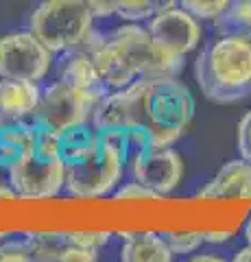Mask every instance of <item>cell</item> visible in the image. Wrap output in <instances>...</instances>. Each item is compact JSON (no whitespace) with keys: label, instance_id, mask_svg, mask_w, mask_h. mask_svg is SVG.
Masks as SVG:
<instances>
[{"label":"cell","instance_id":"cell-28","mask_svg":"<svg viewBox=\"0 0 251 262\" xmlns=\"http://www.w3.org/2000/svg\"><path fill=\"white\" fill-rule=\"evenodd\" d=\"M192 262H223V256H218V253H197V256L190 258Z\"/></svg>","mask_w":251,"mask_h":262},{"label":"cell","instance_id":"cell-6","mask_svg":"<svg viewBox=\"0 0 251 262\" xmlns=\"http://www.w3.org/2000/svg\"><path fill=\"white\" fill-rule=\"evenodd\" d=\"M103 136V134H101ZM125 158L120 149L101 138L96 151L83 160L66 164V186L63 192L75 199H101L116 190L125 173Z\"/></svg>","mask_w":251,"mask_h":262},{"label":"cell","instance_id":"cell-13","mask_svg":"<svg viewBox=\"0 0 251 262\" xmlns=\"http://www.w3.org/2000/svg\"><path fill=\"white\" fill-rule=\"evenodd\" d=\"M57 79L68 81V83L90 90V92H99V94H109V90L105 88L103 79L99 75V68L92 59V53L85 46L75 48V51L63 53V59L57 68Z\"/></svg>","mask_w":251,"mask_h":262},{"label":"cell","instance_id":"cell-14","mask_svg":"<svg viewBox=\"0 0 251 262\" xmlns=\"http://www.w3.org/2000/svg\"><path fill=\"white\" fill-rule=\"evenodd\" d=\"M37 125L33 120H5L0 127V168L9 170L15 162L33 151Z\"/></svg>","mask_w":251,"mask_h":262},{"label":"cell","instance_id":"cell-27","mask_svg":"<svg viewBox=\"0 0 251 262\" xmlns=\"http://www.w3.org/2000/svg\"><path fill=\"white\" fill-rule=\"evenodd\" d=\"M234 262H251V243H247L245 247H240L234 253Z\"/></svg>","mask_w":251,"mask_h":262},{"label":"cell","instance_id":"cell-22","mask_svg":"<svg viewBox=\"0 0 251 262\" xmlns=\"http://www.w3.org/2000/svg\"><path fill=\"white\" fill-rule=\"evenodd\" d=\"M0 262H33L27 236L24 238L7 236L5 241H0Z\"/></svg>","mask_w":251,"mask_h":262},{"label":"cell","instance_id":"cell-15","mask_svg":"<svg viewBox=\"0 0 251 262\" xmlns=\"http://www.w3.org/2000/svg\"><path fill=\"white\" fill-rule=\"evenodd\" d=\"M173 249L168 247L164 234L155 232H135L125 234V243L120 249L123 262H171Z\"/></svg>","mask_w":251,"mask_h":262},{"label":"cell","instance_id":"cell-1","mask_svg":"<svg viewBox=\"0 0 251 262\" xmlns=\"http://www.w3.org/2000/svg\"><path fill=\"white\" fill-rule=\"evenodd\" d=\"M194 116L190 90L177 77H147L111 90L94 110L92 125L127 160L142 146H173Z\"/></svg>","mask_w":251,"mask_h":262},{"label":"cell","instance_id":"cell-12","mask_svg":"<svg viewBox=\"0 0 251 262\" xmlns=\"http://www.w3.org/2000/svg\"><path fill=\"white\" fill-rule=\"evenodd\" d=\"M42 88L37 81L0 79V114L5 120H27L35 114Z\"/></svg>","mask_w":251,"mask_h":262},{"label":"cell","instance_id":"cell-32","mask_svg":"<svg viewBox=\"0 0 251 262\" xmlns=\"http://www.w3.org/2000/svg\"><path fill=\"white\" fill-rule=\"evenodd\" d=\"M3 122H5V118H3V114H0V127H3Z\"/></svg>","mask_w":251,"mask_h":262},{"label":"cell","instance_id":"cell-31","mask_svg":"<svg viewBox=\"0 0 251 262\" xmlns=\"http://www.w3.org/2000/svg\"><path fill=\"white\" fill-rule=\"evenodd\" d=\"M7 236H11V234H9V232H0V241H5Z\"/></svg>","mask_w":251,"mask_h":262},{"label":"cell","instance_id":"cell-5","mask_svg":"<svg viewBox=\"0 0 251 262\" xmlns=\"http://www.w3.org/2000/svg\"><path fill=\"white\" fill-rule=\"evenodd\" d=\"M94 15L83 0H42L31 13L29 29L51 53H68L85 46L94 33Z\"/></svg>","mask_w":251,"mask_h":262},{"label":"cell","instance_id":"cell-21","mask_svg":"<svg viewBox=\"0 0 251 262\" xmlns=\"http://www.w3.org/2000/svg\"><path fill=\"white\" fill-rule=\"evenodd\" d=\"M164 238L168 243V247L173 249V253H194L201 249V245L206 243L203 232H168L164 234Z\"/></svg>","mask_w":251,"mask_h":262},{"label":"cell","instance_id":"cell-24","mask_svg":"<svg viewBox=\"0 0 251 262\" xmlns=\"http://www.w3.org/2000/svg\"><path fill=\"white\" fill-rule=\"evenodd\" d=\"M238 153L240 158L251 162V110L238 122Z\"/></svg>","mask_w":251,"mask_h":262},{"label":"cell","instance_id":"cell-25","mask_svg":"<svg viewBox=\"0 0 251 262\" xmlns=\"http://www.w3.org/2000/svg\"><path fill=\"white\" fill-rule=\"evenodd\" d=\"M85 7L94 15V20H105L116 15V3L118 0H83Z\"/></svg>","mask_w":251,"mask_h":262},{"label":"cell","instance_id":"cell-23","mask_svg":"<svg viewBox=\"0 0 251 262\" xmlns=\"http://www.w3.org/2000/svg\"><path fill=\"white\" fill-rule=\"evenodd\" d=\"M111 196H114L116 201H129V199H157V194L151 190V188L142 186L140 182H135V179H131L129 184H123L120 188H116L114 192H111Z\"/></svg>","mask_w":251,"mask_h":262},{"label":"cell","instance_id":"cell-10","mask_svg":"<svg viewBox=\"0 0 251 262\" xmlns=\"http://www.w3.org/2000/svg\"><path fill=\"white\" fill-rule=\"evenodd\" d=\"M147 29L162 46L184 57L192 53L203 37L201 20L184 7H173L168 11L155 13L151 20H147Z\"/></svg>","mask_w":251,"mask_h":262},{"label":"cell","instance_id":"cell-30","mask_svg":"<svg viewBox=\"0 0 251 262\" xmlns=\"http://www.w3.org/2000/svg\"><path fill=\"white\" fill-rule=\"evenodd\" d=\"M245 238H247V243H251V219L247 221V225H245Z\"/></svg>","mask_w":251,"mask_h":262},{"label":"cell","instance_id":"cell-19","mask_svg":"<svg viewBox=\"0 0 251 262\" xmlns=\"http://www.w3.org/2000/svg\"><path fill=\"white\" fill-rule=\"evenodd\" d=\"M157 9V0H118L116 15L125 22H147L151 20Z\"/></svg>","mask_w":251,"mask_h":262},{"label":"cell","instance_id":"cell-29","mask_svg":"<svg viewBox=\"0 0 251 262\" xmlns=\"http://www.w3.org/2000/svg\"><path fill=\"white\" fill-rule=\"evenodd\" d=\"M0 199H15V192L9 184H0Z\"/></svg>","mask_w":251,"mask_h":262},{"label":"cell","instance_id":"cell-4","mask_svg":"<svg viewBox=\"0 0 251 262\" xmlns=\"http://www.w3.org/2000/svg\"><path fill=\"white\" fill-rule=\"evenodd\" d=\"M9 186L18 199H55L66 186V162L59 153V136L37 127L33 151L7 170Z\"/></svg>","mask_w":251,"mask_h":262},{"label":"cell","instance_id":"cell-18","mask_svg":"<svg viewBox=\"0 0 251 262\" xmlns=\"http://www.w3.org/2000/svg\"><path fill=\"white\" fill-rule=\"evenodd\" d=\"M216 31L234 33V35H249L251 37V0H234L221 18L216 20Z\"/></svg>","mask_w":251,"mask_h":262},{"label":"cell","instance_id":"cell-9","mask_svg":"<svg viewBox=\"0 0 251 262\" xmlns=\"http://www.w3.org/2000/svg\"><path fill=\"white\" fill-rule=\"evenodd\" d=\"M127 168L157 196L171 194L184 177V160L173 146H142L127 160Z\"/></svg>","mask_w":251,"mask_h":262},{"label":"cell","instance_id":"cell-7","mask_svg":"<svg viewBox=\"0 0 251 262\" xmlns=\"http://www.w3.org/2000/svg\"><path fill=\"white\" fill-rule=\"evenodd\" d=\"M105 98V94L90 92V90L77 88L68 81H53L42 90V98L31 120L53 134H61L81 122H90L94 110Z\"/></svg>","mask_w":251,"mask_h":262},{"label":"cell","instance_id":"cell-8","mask_svg":"<svg viewBox=\"0 0 251 262\" xmlns=\"http://www.w3.org/2000/svg\"><path fill=\"white\" fill-rule=\"evenodd\" d=\"M53 55L33 31H13L0 35V79L42 81L48 77Z\"/></svg>","mask_w":251,"mask_h":262},{"label":"cell","instance_id":"cell-17","mask_svg":"<svg viewBox=\"0 0 251 262\" xmlns=\"http://www.w3.org/2000/svg\"><path fill=\"white\" fill-rule=\"evenodd\" d=\"M31 253L37 262H63L66 251L72 247L68 232H37L27 234Z\"/></svg>","mask_w":251,"mask_h":262},{"label":"cell","instance_id":"cell-3","mask_svg":"<svg viewBox=\"0 0 251 262\" xmlns=\"http://www.w3.org/2000/svg\"><path fill=\"white\" fill-rule=\"evenodd\" d=\"M197 83L206 98L214 103H236L251 96V37H216L194 66Z\"/></svg>","mask_w":251,"mask_h":262},{"label":"cell","instance_id":"cell-20","mask_svg":"<svg viewBox=\"0 0 251 262\" xmlns=\"http://www.w3.org/2000/svg\"><path fill=\"white\" fill-rule=\"evenodd\" d=\"M232 3L234 0H179V7H184V9L190 11L192 15H197L199 20L216 22L227 11V7Z\"/></svg>","mask_w":251,"mask_h":262},{"label":"cell","instance_id":"cell-11","mask_svg":"<svg viewBox=\"0 0 251 262\" xmlns=\"http://www.w3.org/2000/svg\"><path fill=\"white\" fill-rule=\"evenodd\" d=\"M201 199H251V162L230 160L199 190Z\"/></svg>","mask_w":251,"mask_h":262},{"label":"cell","instance_id":"cell-16","mask_svg":"<svg viewBox=\"0 0 251 262\" xmlns=\"http://www.w3.org/2000/svg\"><path fill=\"white\" fill-rule=\"evenodd\" d=\"M101 131L90 122H81L59 134V153L66 164L87 158L101 144Z\"/></svg>","mask_w":251,"mask_h":262},{"label":"cell","instance_id":"cell-26","mask_svg":"<svg viewBox=\"0 0 251 262\" xmlns=\"http://www.w3.org/2000/svg\"><path fill=\"white\" fill-rule=\"evenodd\" d=\"M206 234V243H225L232 238L230 232H203Z\"/></svg>","mask_w":251,"mask_h":262},{"label":"cell","instance_id":"cell-2","mask_svg":"<svg viewBox=\"0 0 251 262\" xmlns=\"http://www.w3.org/2000/svg\"><path fill=\"white\" fill-rule=\"evenodd\" d=\"M85 48L109 92L147 77H179L184 68V55L162 46L140 22H125L107 35L92 33Z\"/></svg>","mask_w":251,"mask_h":262}]
</instances>
